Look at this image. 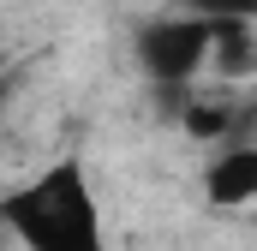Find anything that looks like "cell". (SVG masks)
Wrapping results in <instances>:
<instances>
[{
  "mask_svg": "<svg viewBox=\"0 0 257 251\" xmlns=\"http://www.w3.org/2000/svg\"><path fill=\"white\" fill-rule=\"evenodd\" d=\"M0 221L30 251H108L102 245V209L78 162H54L42 180L12 191L0 203Z\"/></svg>",
  "mask_w": 257,
  "mask_h": 251,
  "instance_id": "6da1fadb",
  "label": "cell"
},
{
  "mask_svg": "<svg viewBox=\"0 0 257 251\" xmlns=\"http://www.w3.org/2000/svg\"><path fill=\"white\" fill-rule=\"evenodd\" d=\"M138 60L156 78V90H186V78L209 60V24H203V18L144 24V30H138Z\"/></svg>",
  "mask_w": 257,
  "mask_h": 251,
  "instance_id": "7a4b0ae2",
  "label": "cell"
},
{
  "mask_svg": "<svg viewBox=\"0 0 257 251\" xmlns=\"http://www.w3.org/2000/svg\"><path fill=\"white\" fill-rule=\"evenodd\" d=\"M257 197V150H227L215 168H209V203H251Z\"/></svg>",
  "mask_w": 257,
  "mask_h": 251,
  "instance_id": "3957f363",
  "label": "cell"
},
{
  "mask_svg": "<svg viewBox=\"0 0 257 251\" xmlns=\"http://www.w3.org/2000/svg\"><path fill=\"white\" fill-rule=\"evenodd\" d=\"M227 120H233V114H227V108H209V102H192V108H186V132H192V138H221Z\"/></svg>",
  "mask_w": 257,
  "mask_h": 251,
  "instance_id": "277c9868",
  "label": "cell"
},
{
  "mask_svg": "<svg viewBox=\"0 0 257 251\" xmlns=\"http://www.w3.org/2000/svg\"><path fill=\"white\" fill-rule=\"evenodd\" d=\"M203 18H239V24H251V12H257V0H192Z\"/></svg>",
  "mask_w": 257,
  "mask_h": 251,
  "instance_id": "5b68a950",
  "label": "cell"
}]
</instances>
